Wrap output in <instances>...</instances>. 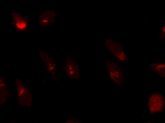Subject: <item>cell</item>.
<instances>
[{
	"mask_svg": "<svg viewBox=\"0 0 165 123\" xmlns=\"http://www.w3.org/2000/svg\"><path fill=\"white\" fill-rule=\"evenodd\" d=\"M164 98L161 94H152L148 99V108L150 114H153L163 111L164 107Z\"/></svg>",
	"mask_w": 165,
	"mask_h": 123,
	"instance_id": "1",
	"label": "cell"
}]
</instances>
